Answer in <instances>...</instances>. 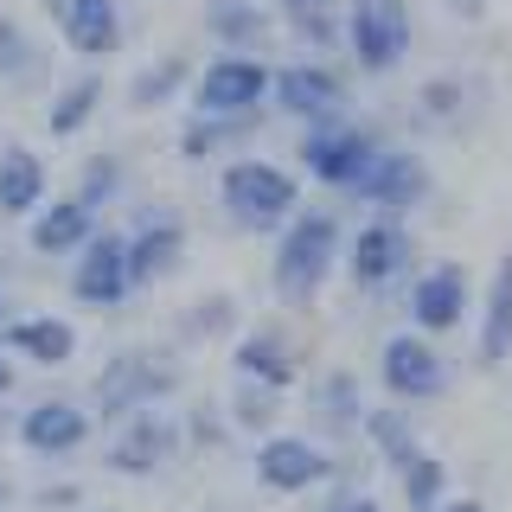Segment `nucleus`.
Instances as JSON below:
<instances>
[{
  "mask_svg": "<svg viewBox=\"0 0 512 512\" xmlns=\"http://www.w3.org/2000/svg\"><path fill=\"white\" fill-rule=\"evenodd\" d=\"M340 244L346 218L333 205H295V218L276 231V256H269V288L282 308H314L327 282L340 276Z\"/></svg>",
  "mask_w": 512,
  "mask_h": 512,
  "instance_id": "nucleus-1",
  "label": "nucleus"
},
{
  "mask_svg": "<svg viewBox=\"0 0 512 512\" xmlns=\"http://www.w3.org/2000/svg\"><path fill=\"white\" fill-rule=\"evenodd\" d=\"M180 391V359L173 352H154V346H122L96 365L90 378V416L96 423H122L135 410H160L167 397Z\"/></svg>",
  "mask_w": 512,
  "mask_h": 512,
  "instance_id": "nucleus-2",
  "label": "nucleus"
},
{
  "mask_svg": "<svg viewBox=\"0 0 512 512\" xmlns=\"http://www.w3.org/2000/svg\"><path fill=\"white\" fill-rule=\"evenodd\" d=\"M301 205V180L269 154H231L218 167V212L237 231H282Z\"/></svg>",
  "mask_w": 512,
  "mask_h": 512,
  "instance_id": "nucleus-3",
  "label": "nucleus"
},
{
  "mask_svg": "<svg viewBox=\"0 0 512 512\" xmlns=\"http://www.w3.org/2000/svg\"><path fill=\"white\" fill-rule=\"evenodd\" d=\"M410 45H416L410 0H340V52L359 64L365 77L404 71Z\"/></svg>",
  "mask_w": 512,
  "mask_h": 512,
  "instance_id": "nucleus-4",
  "label": "nucleus"
},
{
  "mask_svg": "<svg viewBox=\"0 0 512 512\" xmlns=\"http://www.w3.org/2000/svg\"><path fill=\"white\" fill-rule=\"evenodd\" d=\"M416 269V231L404 218H384L372 212L365 224H352L346 244H340V276L359 288V295H391L404 288Z\"/></svg>",
  "mask_w": 512,
  "mask_h": 512,
  "instance_id": "nucleus-5",
  "label": "nucleus"
},
{
  "mask_svg": "<svg viewBox=\"0 0 512 512\" xmlns=\"http://www.w3.org/2000/svg\"><path fill=\"white\" fill-rule=\"evenodd\" d=\"M378 128L372 122H359V116H327V122H308L301 128V141H295V160L308 167V180L320 192H352V180L365 173V160L378 154Z\"/></svg>",
  "mask_w": 512,
  "mask_h": 512,
  "instance_id": "nucleus-6",
  "label": "nucleus"
},
{
  "mask_svg": "<svg viewBox=\"0 0 512 512\" xmlns=\"http://www.w3.org/2000/svg\"><path fill=\"white\" fill-rule=\"evenodd\" d=\"M269 77H276V64L263 52H212L186 84L192 116H263Z\"/></svg>",
  "mask_w": 512,
  "mask_h": 512,
  "instance_id": "nucleus-7",
  "label": "nucleus"
},
{
  "mask_svg": "<svg viewBox=\"0 0 512 512\" xmlns=\"http://www.w3.org/2000/svg\"><path fill=\"white\" fill-rule=\"evenodd\" d=\"M436 192V173L416 148H397V141H378V154L365 160V173L352 180L346 199L365 205V212H384V218H410L416 205H429Z\"/></svg>",
  "mask_w": 512,
  "mask_h": 512,
  "instance_id": "nucleus-8",
  "label": "nucleus"
},
{
  "mask_svg": "<svg viewBox=\"0 0 512 512\" xmlns=\"http://www.w3.org/2000/svg\"><path fill=\"white\" fill-rule=\"evenodd\" d=\"M378 384H384V397L391 404H436V397L448 391V359H442V346L436 340H423L416 327H397L391 340L378 346Z\"/></svg>",
  "mask_w": 512,
  "mask_h": 512,
  "instance_id": "nucleus-9",
  "label": "nucleus"
},
{
  "mask_svg": "<svg viewBox=\"0 0 512 512\" xmlns=\"http://www.w3.org/2000/svg\"><path fill=\"white\" fill-rule=\"evenodd\" d=\"M404 320L423 340H442V333H461L474 320V276L461 263H429L404 282Z\"/></svg>",
  "mask_w": 512,
  "mask_h": 512,
  "instance_id": "nucleus-10",
  "label": "nucleus"
},
{
  "mask_svg": "<svg viewBox=\"0 0 512 512\" xmlns=\"http://www.w3.org/2000/svg\"><path fill=\"white\" fill-rule=\"evenodd\" d=\"M180 416H173L167 404L160 410H135V416H122L116 429H109V442H103V468L109 474H128V480H148L160 468H173L180 461Z\"/></svg>",
  "mask_w": 512,
  "mask_h": 512,
  "instance_id": "nucleus-11",
  "label": "nucleus"
},
{
  "mask_svg": "<svg viewBox=\"0 0 512 512\" xmlns=\"http://www.w3.org/2000/svg\"><path fill=\"white\" fill-rule=\"evenodd\" d=\"M256 480H263L269 493H282V500H301V493L327 487L333 474H340V461H333L327 442L314 436H288V429H269V436H256V455H250Z\"/></svg>",
  "mask_w": 512,
  "mask_h": 512,
  "instance_id": "nucleus-12",
  "label": "nucleus"
},
{
  "mask_svg": "<svg viewBox=\"0 0 512 512\" xmlns=\"http://www.w3.org/2000/svg\"><path fill=\"white\" fill-rule=\"evenodd\" d=\"M122 250H128V282L135 288H154L167 276L186 269V250H192V231L173 205H141L135 224L122 231Z\"/></svg>",
  "mask_w": 512,
  "mask_h": 512,
  "instance_id": "nucleus-13",
  "label": "nucleus"
},
{
  "mask_svg": "<svg viewBox=\"0 0 512 512\" xmlns=\"http://www.w3.org/2000/svg\"><path fill=\"white\" fill-rule=\"evenodd\" d=\"M346 71L327 58H295V64H276V77H269V103L282 109V116H295L301 128L308 122H327V116H346Z\"/></svg>",
  "mask_w": 512,
  "mask_h": 512,
  "instance_id": "nucleus-14",
  "label": "nucleus"
},
{
  "mask_svg": "<svg viewBox=\"0 0 512 512\" xmlns=\"http://www.w3.org/2000/svg\"><path fill=\"white\" fill-rule=\"evenodd\" d=\"M231 372L237 384H263V391H295L301 384V346L295 333L276 327V320H256V327L231 333Z\"/></svg>",
  "mask_w": 512,
  "mask_h": 512,
  "instance_id": "nucleus-15",
  "label": "nucleus"
},
{
  "mask_svg": "<svg viewBox=\"0 0 512 512\" xmlns=\"http://www.w3.org/2000/svg\"><path fill=\"white\" fill-rule=\"evenodd\" d=\"M135 295V282H128V250H122V231H109V224H96V237L84 250L71 256V301L77 308H122V301Z\"/></svg>",
  "mask_w": 512,
  "mask_h": 512,
  "instance_id": "nucleus-16",
  "label": "nucleus"
},
{
  "mask_svg": "<svg viewBox=\"0 0 512 512\" xmlns=\"http://www.w3.org/2000/svg\"><path fill=\"white\" fill-rule=\"evenodd\" d=\"M39 7L52 13V26H58L64 52H77V58H90V64L116 58L122 45H128L122 0H39Z\"/></svg>",
  "mask_w": 512,
  "mask_h": 512,
  "instance_id": "nucleus-17",
  "label": "nucleus"
},
{
  "mask_svg": "<svg viewBox=\"0 0 512 512\" xmlns=\"http://www.w3.org/2000/svg\"><path fill=\"white\" fill-rule=\"evenodd\" d=\"M13 436H20V448L39 455V461H71L77 448L96 436V416L77 404V397H39V404L20 410Z\"/></svg>",
  "mask_w": 512,
  "mask_h": 512,
  "instance_id": "nucleus-18",
  "label": "nucleus"
},
{
  "mask_svg": "<svg viewBox=\"0 0 512 512\" xmlns=\"http://www.w3.org/2000/svg\"><path fill=\"white\" fill-rule=\"evenodd\" d=\"M0 346H7L13 365H39V372H58V365L77 359V327L64 314H13L0 327Z\"/></svg>",
  "mask_w": 512,
  "mask_h": 512,
  "instance_id": "nucleus-19",
  "label": "nucleus"
},
{
  "mask_svg": "<svg viewBox=\"0 0 512 512\" xmlns=\"http://www.w3.org/2000/svg\"><path fill=\"white\" fill-rule=\"evenodd\" d=\"M96 224H103V218H96L90 205H77L71 192H64V199H45L39 212L26 218V250L45 256V263H52V256H77L96 237Z\"/></svg>",
  "mask_w": 512,
  "mask_h": 512,
  "instance_id": "nucleus-20",
  "label": "nucleus"
},
{
  "mask_svg": "<svg viewBox=\"0 0 512 512\" xmlns=\"http://www.w3.org/2000/svg\"><path fill=\"white\" fill-rule=\"evenodd\" d=\"M474 359L480 365H506L512 359V250L493 263L487 288L474 308Z\"/></svg>",
  "mask_w": 512,
  "mask_h": 512,
  "instance_id": "nucleus-21",
  "label": "nucleus"
},
{
  "mask_svg": "<svg viewBox=\"0 0 512 512\" xmlns=\"http://www.w3.org/2000/svg\"><path fill=\"white\" fill-rule=\"evenodd\" d=\"M45 199H52V173H45L39 148L0 141V218H32Z\"/></svg>",
  "mask_w": 512,
  "mask_h": 512,
  "instance_id": "nucleus-22",
  "label": "nucleus"
},
{
  "mask_svg": "<svg viewBox=\"0 0 512 512\" xmlns=\"http://www.w3.org/2000/svg\"><path fill=\"white\" fill-rule=\"evenodd\" d=\"M103 96H109V84H103V71H77V77H64V84L45 96V135L52 141H77L84 128L103 116Z\"/></svg>",
  "mask_w": 512,
  "mask_h": 512,
  "instance_id": "nucleus-23",
  "label": "nucleus"
},
{
  "mask_svg": "<svg viewBox=\"0 0 512 512\" xmlns=\"http://www.w3.org/2000/svg\"><path fill=\"white\" fill-rule=\"evenodd\" d=\"M205 32H212L218 52H263L276 39V20H269L263 0H212L205 7Z\"/></svg>",
  "mask_w": 512,
  "mask_h": 512,
  "instance_id": "nucleus-24",
  "label": "nucleus"
},
{
  "mask_svg": "<svg viewBox=\"0 0 512 512\" xmlns=\"http://www.w3.org/2000/svg\"><path fill=\"white\" fill-rule=\"evenodd\" d=\"M359 436L372 442V455L384 461V468H404L416 448H423V436H416V423H410V410H404V404H378V410H365V416H359Z\"/></svg>",
  "mask_w": 512,
  "mask_h": 512,
  "instance_id": "nucleus-25",
  "label": "nucleus"
},
{
  "mask_svg": "<svg viewBox=\"0 0 512 512\" xmlns=\"http://www.w3.org/2000/svg\"><path fill=\"white\" fill-rule=\"evenodd\" d=\"M308 410L320 423L333 429V436H346V429H359L365 416V391H359V372H320L308 384Z\"/></svg>",
  "mask_w": 512,
  "mask_h": 512,
  "instance_id": "nucleus-26",
  "label": "nucleus"
},
{
  "mask_svg": "<svg viewBox=\"0 0 512 512\" xmlns=\"http://www.w3.org/2000/svg\"><path fill=\"white\" fill-rule=\"evenodd\" d=\"M263 116H186L180 122V154L186 160H224L237 141H250V128Z\"/></svg>",
  "mask_w": 512,
  "mask_h": 512,
  "instance_id": "nucleus-27",
  "label": "nucleus"
},
{
  "mask_svg": "<svg viewBox=\"0 0 512 512\" xmlns=\"http://www.w3.org/2000/svg\"><path fill=\"white\" fill-rule=\"evenodd\" d=\"M180 346H205V340H231L237 333V295L231 288H212V295H199L192 308L180 314Z\"/></svg>",
  "mask_w": 512,
  "mask_h": 512,
  "instance_id": "nucleus-28",
  "label": "nucleus"
},
{
  "mask_svg": "<svg viewBox=\"0 0 512 512\" xmlns=\"http://www.w3.org/2000/svg\"><path fill=\"white\" fill-rule=\"evenodd\" d=\"M122 192H128V160H122V154H90L84 167H77L71 199H77V205H90L96 218H103L109 205H122Z\"/></svg>",
  "mask_w": 512,
  "mask_h": 512,
  "instance_id": "nucleus-29",
  "label": "nucleus"
},
{
  "mask_svg": "<svg viewBox=\"0 0 512 512\" xmlns=\"http://www.w3.org/2000/svg\"><path fill=\"white\" fill-rule=\"evenodd\" d=\"M391 474H397V493H404L410 512H436L448 500V461L429 455V448H416L404 468H391Z\"/></svg>",
  "mask_w": 512,
  "mask_h": 512,
  "instance_id": "nucleus-30",
  "label": "nucleus"
},
{
  "mask_svg": "<svg viewBox=\"0 0 512 512\" xmlns=\"http://www.w3.org/2000/svg\"><path fill=\"white\" fill-rule=\"evenodd\" d=\"M186 84H192V58H160V64H141L135 71V84H128V103L148 116V109H167L173 96H186Z\"/></svg>",
  "mask_w": 512,
  "mask_h": 512,
  "instance_id": "nucleus-31",
  "label": "nucleus"
},
{
  "mask_svg": "<svg viewBox=\"0 0 512 512\" xmlns=\"http://www.w3.org/2000/svg\"><path fill=\"white\" fill-rule=\"evenodd\" d=\"M39 39H32V26L26 20H13V13H0V84H32L39 77Z\"/></svg>",
  "mask_w": 512,
  "mask_h": 512,
  "instance_id": "nucleus-32",
  "label": "nucleus"
},
{
  "mask_svg": "<svg viewBox=\"0 0 512 512\" xmlns=\"http://www.w3.org/2000/svg\"><path fill=\"white\" fill-rule=\"evenodd\" d=\"M224 423L244 429V436H269L282 423V391H263V384H237L231 404H224Z\"/></svg>",
  "mask_w": 512,
  "mask_h": 512,
  "instance_id": "nucleus-33",
  "label": "nucleus"
},
{
  "mask_svg": "<svg viewBox=\"0 0 512 512\" xmlns=\"http://www.w3.org/2000/svg\"><path fill=\"white\" fill-rule=\"evenodd\" d=\"M416 109H423L429 122L455 128V122H461V109H468V84H461V77H436V84H423V96H416Z\"/></svg>",
  "mask_w": 512,
  "mask_h": 512,
  "instance_id": "nucleus-34",
  "label": "nucleus"
},
{
  "mask_svg": "<svg viewBox=\"0 0 512 512\" xmlns=\"http://www.w3.org/2000/svg\"><path fill=\"white\" fill-rule=\"evenodd\" d=\"M180 442H186V448H224V442H231L224 404H192V410L180 416Z\"/></svg>",
  "mask_w": 512,
  "mask_h": 512,
  "instance_id": "nucleus-35",
  "label": "nucleus"
},
{
  "mask_svg": "<svg viewBox=\"0 0 512 512\" xmlns=\"http://www.w3.org/2000/svg\"><path fill=\"white\" fill-rule=\"evenodd\" d=\"M320 512H384V506H378V493H365V487H340Z\"/></svg>",
  "mask_w": 512,
  "mask_h": 512,
  "instance_id": "nucleus-36",
  "label": "nucleus"
},
{
  "mask_svg": "<svg viewBox=\"0 0 512 512\" xmlns=\"http://www.w3.org/2000/svg\"><path fill=\"white\" fill-rule=\"evenodd\" d=\"M442 7L455 13L461 26H480V20H487V13H493V0H442Z\"/></svg>",
  "mask_w": 512,
  "mask_h": 512,
  "instance_id": "nucleus-37",
  "label": "nucleus"
},
{
  "mask_svg": "<svg viewBox=\"0 0 512 512\" xmlns=\"http://www.w3.org/2000/svg\"><path fill=\"white\" fill-rule=\"evenodd\" d=\"M39 506H45V512H71V506H84V500H77V487H45Z\"/></svg>",
  "mask_w": 512,
  "mask_h": 512,
  "instance_id": "nucleus-38",
  "label": "nucleus"
},
{
  "mask_svg": "<svg viewBox=\"0 0 512 512\" xmlns=\"http://www.w3.org/2000/svg\"><path fill=\"white\" fill-rule=\"evenodd\" d=\"M436 512H487V506H480V500H474V493H461V500H455V493H448V500H442Z\"/></svg>",
  "mask_w": 512,
  "mask_h": 512,
  "instance_id": "nucleus-39",
  "label": "nucleus"
},
{
  "mask_svg": "<svg viewBox=\"0 0 512 512\" xmlns=\"http://www.w3.org/2000/svg\"><path fill=\"white\" fill-rule=\"evenodd\" d=\"M13 378H20V372H13V359H7V346H0V397H7V391H13Z\"/></svg>",
  "mask_w": 512,
  "mask_h": 512,
  "instance_id": "nucleus-40",
  "label": "nucleus"
},
{
  "mask_svg": "<svg viewBox=\"0 0 512 512\" xmlns=\"http://www.w3.org/2000/svg\"><path fill=\"white\" fill-rule=\"evenodd\" d=\"M301 7H333V0H276V13L288 20V13H301Z\"/></svg>",
  "mask_w": 512,
  "mask_h": 512,
  "instance_id": "nucleus-41",
  "label": "nucleus"
},
{
  "mask_svg": "<svg viewBox=\"0 0 512 512\" xmlns=\"http://www.w3.org/2000/svg\"><path fill=\"white\" fill-rule=\"evenodd\" d=\"M13 314H20V308H13V288H7V282H0V327H7V320H13Z\"/></svg>",
  "mask_w": 512,
  "mask_h": 512,
  "instance_id": "nucleus-42",
  "label": "nucleus"
},
{
  "mask_svg": "<svg viewBox=\"0 0 512 512\" xmlns=\"http://www.w3.org/2000/svg\"><path fill=\"white\" fill-rule=\"evenodd\" d=\"M71 512H116V506H71Z\"/></svg>",
  "mask_w": 512,
  "mask_h": 512,
  "instance_id": "nucleus-43",
  "label": "nucleus"
},
{
  "mask_svg": "<svg viewBox=\"0 0 512 512\" xmlns=\"http://www.w3.org/2000/svg\"><path fill=\"white\" fill-rule=\"evenodd\" d=\"M0 512H7V493H0Z\"/></svg>",
  "mask_w": 512,
  "mask_h": 512,
  "instance_id": "nucleus-44",
  "label": "nucleus"
}]
</instances>
